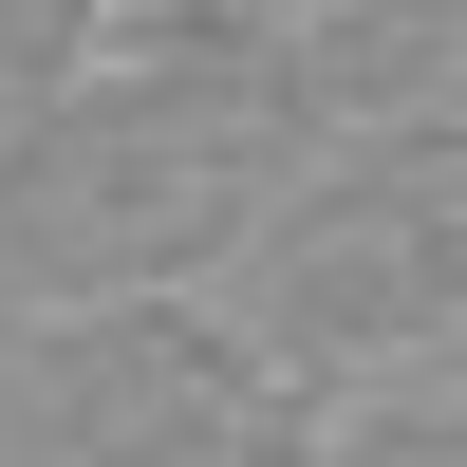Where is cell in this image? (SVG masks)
<instances>
[{
    "mask_svg": "<svg viewBox=\"0 0 467 467\" xmlns=\"http://www.w3.org/2000/svg\"><path fill=\"white\" fill-rule=\"evenodd\" d=\"M299 169L281 75L206 0H131L37 112H0V299L75 318V299H206L262 187Z\"/></svg>",
    "mask_w": 467,
    "mask_h": 467,
    "instance_id": "cell-1",
    "label": "cell"
},
{
    "mask_svg": "<svg viewBox=\"0 0 467 467\" xmlns=\"http://www.w3.org/2000/svg\"><path fill=\"white\" fill-rule=\"evenodd\" d=\"M224 337L281 374L299 411L449 374L467 337V131H374V150H299L262 187V224L224 244Z\"/></svg>",
    "mask_w": 467,
    "mask_h": 467,
    "instance_id": "cell-2",
    "label": "cell"
},
{
    "mask_svg": "<svg viewBox=\"0 0 467 467\" xmlns=\"http://www.w3.org/2000/svg\"><path fill=\"white\" fill-rule=\"evenodd\" d=\"M262 411H299V393L224 337V299H75V318H37V467H224Z\"/></svg>",
    "mask_w": 467,
    "mask_h": 467,
    "instance_id": "cell-3",
    "label": "cell"
},
{
    "mask_svg": "<svg viewBox=\"0 0 467 467\" xmlns=\"http://www.w3.org/2000/svg\"><path fill=\"white\" fill-rule=\"evenodd\" d=\"M299 467H467V411L431 374H393V393H337L318 431H299Z\"/></svg>",
    "mask_w": 467,
    "mask_h": 467,
    "instance_id": "cell-4",
    "label": "cell"
},
{
    "mask_svg": "<svg viewBox=\"0 0 467 467\" xmlns=\"http://www.w3.org/2000/svg\"><path fill=\"white\" fill-rule=\"evenodd\" d=\"M75 19H94V37H112V19H131V0H75Z\"/></svg>",
    "mask_w": 467,
    "mask_h": 467,
    "instance_id": "cell-5",
    "label": "cell"
}]
</instances>
